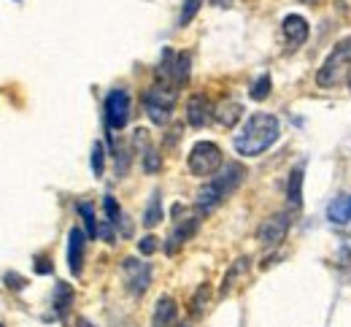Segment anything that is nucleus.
Listing matches in <instances>:
<instances>
[{"label": "nucleus", "instance_id": "obj_12", "mask_svg": "<svg viewBox=\"0 0 351 327\" xmlns=\"http://www.w3.org/2000/svg\"><path fill=\"white\" fill-rule=\"evenodd\" d=\"M249 271H252V260H249V257H238V260L230 265V271L224 274V279H221V289H219L221 298H227L238 284H243L246 276H249Z\"/></svg>", "mask_w": 351, "mask_h": 327}, {"label": "nucleus", "instance_id": "obj_34", "mask_svg": "<svg viewBox=\"0 0 351 327\" xmlns=\"http://www.w3.org/2000/svg\"><path fill=\"white\" fill-rule=\"evenodd\" d=\"M300 3H308V5H313V3H322V0H300Z\"/></svg>", "mask_w": 351, "mask_h": 327}, {"label": "nucleus", "instance_id": "obj_16", "mask_svg": "<svg viewBox=\"0 0 351 327\" xmlns=\"http://www.w3.org/2000/svg\"><path fill=\"white\" fill-rule=\"evenodd\" d=\"M287 200H289V208L300 211L303 208V165L295 168L289 173V184H287Z\"/></svg>", "mask_w": 351, "mask_h": 327}, {"label": "nucleus", "instance_id": "obj_6", "mask_svg": "<svg viewBox=\"0 0 351 327\" xmlns=\"http://www.w3.org/2000/svg\"><path fill=\"white\" fill-rule=\"evenodd\" d=\"M130 122V95L128 90H111L106 95V125L108 130H122Z\"/></svg>", "mask_w": 351, "mask_h": 327}, {"label": "nucleus", "instance_id": "obj_5", "mask_svg": "<svg viewBox=\"0 0 351 327\" xmlns=\"http://www.w3.org/2000/svg\"><path fill=\"white\" fill-rule=\"evenodd\" d=\"M221 149L214 143V141H197L189 152V173L197 176V179H206V176H214L221 168Z\"/></svg>", "mask_w": 351, "mask_h": 327}, {"label": "nucleus", "instance_id": "obj_25", "mask_svg": "<svg viewBox=\"0 0 351 327\" xmlns=\"http://www.w3.org/2000/svg\"><path fill=\"white\" fill-rule=\"evenodd\" d=\"M103 171H106V149H103L100 141H95V146H92V173L100 179Z\"/></svg>", "mask_w": 351, "mask_h": 327}, {"label": "nucleus", "instance_id": "obj_23", "mask_svg": "<svg viewBox=\"0 0 351 327\" xmlns=\"http://www.w3.org/2000/svg\"><path fill=\"white\" fill-rule=\"evenodd\" d=\"M103 211H106V222H111V225H119L122 222V211H119V203H117L114 195H106L103 197Z\"/></svg>", "mask_w": 351, "mask_h": 327}, {"label": "nucleus", "instance_id": "obj_14", "mask_svg": "<svg viewBox=\"0 0 351 327\" xmlns=\"http://www.w3.org/2000/svg\"><path fill=\"white\" fill-rule=\"evenodd\" d=\"M176 317H178V306L171 295H162L154 306V317L152 325L154 327H176Z\"/></svg>", "mask_w": 351, "mask_h": 327}, {"label": "nucleus", "instance_id": "obj_10", "mask_svg": "<svg viewBox=\"0 0 351 327\" xmlns=\"http://www.w3.org/2000/svg\"><path fill=\"white\" fill-rule=\"evenodd\" d=\"M214 119V106L206 95H192L186 100V122L192 128H206Z\"/></svg>", "mask_w": 351, "mask_h": 327}, {"label": "nucleus", "instance_id": "obj_26", "mask_svg": "<svg viewBox=\"0 0 351 327\" xmlns=\"http://www.w3.org/2000/svg\"><path fill=\"white\" fill-rule=\"evenodd\" d=\"M267 95H270V76H267V73H263V76H260V79L252 84L249 97H252V100H257V103H263Z\"/></svg>", "mask_w": 351, "mask_h": 327}, {"label": "nucleus", "instance_id": "obj_4", "mask_svg": "<svg viewBox=\"0 0 351 327\" xmlns=\"http://www.w3.org/2000/svg\"><path fill=\"white\" fill-rule=\"evenodd\" d=\"M351 68V38L341 41L338 47L330 51V57L324 60V65L316 71V84L319 87H335L343 79V71L349 73Z\"/></svg>", "mask_w": 351, "mask_h": 327}, {"label": "nucleus", "instance_id": "obj_29", "mask_svg": "<svg viewBox=\"0 0 351 327\" xmlns=\"http://www.w3.org/2000/svg\"><path fill=\"white\" fill-rule=\"evenodd\" d=\"M132 143H135V149L141 152V154H146L152 146H149V136H146V130L143 128H138L135 130V136H132Z\"/></svg>", "mask_w": 351, "mask_h": 327}, {"label": "nucleus", "instance_id": "obj_18", "mask_svg": "<svg viewBox=\"0 0 351 327\" xmlns=\"http://www.w3.org/2000/svg\"><path fill=\"white\" fill-rule=\"evenodd\" d=\"M71 306H73V287L60 281L54 287V311H57V317H65Z\"/></svg>", "mask_w": 351, "mask_h": 327}, {"label": "nucleus", "instance_id": "obj_15", "mask_svg": "<svg viewBox=\"0 0 351 327\" xmlns=\"http://www.w3.org/2000/svg\"><path fill=\"white\" fill-rule=\"evenodd\" d=\"M214 117H217V122H219L221 128L232 130V128L238 125V119L243 117V106H241L238 100H224V103H219V106H217Z\"/></svg>", "mask_w": 351, "mask_h": 327}, {"label": "nucleus", "instance_id": "obj_1", "mask_svg": "<svg viewBox=\"0 0 351 327\" xmlns=\"http://www.w3.org/2000/svg\"><path fill=\"white\" fill-rule=\"evenodd\" d=\"M281 133V125L273 114L257 111L246 119V125L241 128V133H235V152L243 157H260L263 152H267Z\"/></svg>", "mask_w": 351, "mask_h": 327}, {"label": "nucleus", "instance_id": "obj_30", "mask_svg": "<svg viewBox=\"0 0 351 327\" xmlns=\"http://www.w3.org/2000/svg\"><path fill=\"white\" fill-rule=\"evenodd\" d=\"M36 271H38V274H51V265H49L46 257H38V260H36Z\"/></svg>", "mask_w": 351, "mask_h": 327}, {"label": "nucleus", "instance_id": "obj_33", "mask_svg": "<svg viewBox=\"0 0 351 327\" xmlns=\"http://www.w3.org/2000/svg\"><path fill=\"white\" fill-rule=\"evenodd\" d=\"M79 327H95L92 322H87V319H79Z\"/></svg>", "mask_w": 351, "mask_h": 327}, {"label": "nucleus", "instance_id": "obj_2", "mask_svg": "<svg viewBox=\"0 0 351 327\" xmlns=\"http://www.w3.org/2000/svg\"><path fill=\"white\" fill-rule=\"evenodd\" d=\"M243 176H246V168H243L241 162H227V165H221L219 171L208 179V184H203L200 192H197V211H200V214L214 211L224 197H230L235 189L241 187Z\"/></svg>", "mask_w": 351, "mask_h": 327}, {"label": "nucleus", "instance_id": "obj_9", "mask_svg": "<svg viewBox=\"0 0 351 327\" xmlns=\"http://www.w3.org/2000/svg\"><path fill=\"white\" fill-rule=\"evenodd\" d=\"M197 228H200V214H189V217H184V219H176L173 233L168 235V243H165V252H168V254H176L192 235L197 233Z\"/></svg>", "mask_w": 351, "mask_h": 327}, {"label": "nucleus", "instance_id": "obj_11", "mask_svg": "<svg viewBox=\"0 0 351 327\" xmlns=\"http://www.w3.org/2000/svg\"><path fill=\"white\" fill-rule=\"evenodd\" d=\"M84 233L79 228H73L68 233V268L73 276H82V268H84Z\"/></svg>", "mask_w": 351, "mask_h": 327}, {"label": "nucleus", "instance_id": "obj_28", "mask_svg": "<svg viewBox=\"0 0 351 327\" xmlns=\"http://www.w3.org/2000/svg\"><path fill=\"white\" fill-rule=\"evenodd\" d=\"M160 249V241L154 238V235H143L141 238V243H138V252L143 254V257H149V254H154Z\"/></svg>", "mask_w": 351, "mask_h": 327}, {"label": "nucleus", "instance_id": "obj_27", "mask_svg": "<svg viewBox=\"0 0 351 327\" xmlns=\"http://www.w3.org/2000/svg\"><path fill=\"white\" fill-rule=\"evenodd\" d=\"M143 157V171L146 173H157L160 168H162V160H160V154L154 152V149H149L146 154H141Z\"/></svg>", "mask_w": 351, "mask_h": 327}, {"label": "nucleus", "instance_id": "obj_8", "mask_svg": "<svg viewBox=\"0 0 351 327\" xmlns=\"http://www.w3.org/2000/svg\"><path fill=\"white\" fill-rule=\"evenodd\" d=\"M122 276H125V284L132 295H143L152 284V265L141 263L135 257H125L122 260Z\"/></svg>", "mask_w": 351, "mask_h": 327}, {"label": "nucleus", "instance_id": "obj_22", "mask_svg": "<svg viewBox=\"0 0 351 327\" xmlns=\"http://www.w3.org/2000/svg\"><path fill=\"white\" fill-rule=\"evenodd\" d=\"M208 300H211V287H208V284H200L197 292H195V298H192V314L200 317V314L206 311Z\"/></svg>", "mask_w": 351, "mask_h": 327}, {"label": "nucleus", "instance_id": "obj_19", "mask_svg": "<svg viewBox=\"0 0 351 327\" xmlns=\"http://www.w3.org/2000/svg\"><path fill=\"white\" fill-rule=\"evenodd\" d=\"M162 219V200H160V192H152V200L143 211V225L146 228H157Z\"/></svg>", "mask_w": 351, "mask_h": 327}, {"label": "nucleus", "instance_id": "obj_35", "mask_svg": "<svg viewBox=\"0 0 351 327\" xmlns=\"http://www.w3.org/2000/svg\"><path fill=\"white\" fill-rule=\"evenodd\" d=\"M346 82H349V90H351V68H349V73H346Z\"/></svg>", "mask_w": 351, "mask_h": 327}, {"label": "nucleus", "instance_id": "obj_31", "mask_svg": "<svg viewBox=\"0 0 351 327\" xmlns=\"http://www.w3.org/2000/svg\"><path fill=\"white\" fill-rule=\"evenodd\" d=\"M5 281H14V284H11L14 289H22V287H25V279H22V276H16V274H8Z\"/></svg>", "mask_w": 351, "mask_h": 327}, {"label": "nucleus", "instance_id": "obj_13", "mask_svg": "<svg viewBox=\"0 0 351 327\" xmlns=\"http://www.w3.org/2000/svg\"><path fill=\"white\" fill-rule=\"evenodd\" d=\"M284 36H287V41H289L292 49L303 47L308 41V22L300 14H289L284 19Z\"/></svg>", "mask_w": 351, "mask_h": 327}, {"label": "nucleus", "instance_id": "obj_36", "mask_svg": "<svg viewBox=\"0 0 351 327\" xmlns=\"http://www.w3.org/2000/svg\"><path fill=\"white\" fill-rule=\"evenodd\" d=\"M181 327H186V325H181Z\"/></svg>", "mask_w": 351, "mask_h": 327}, {"label": "nucleus", "instance_id": "obj_32", "mask_svg": "<svg viewBox=\"0 0 351 327\" xmlns=\"http://www.w3.org/2000/svg\"><path fill=\"white\" fill-rule=\"evenodd\" d=\"M211 3H214V5H219V8H227L232 0H211Z\"/></svg>", "mask_w": 351, "mask_h": 327}, {"label": "nucleus", "instance_id": "obj_3", "mask_svg": "<svg viewBox=\"0 0 351 327\" xmlns=\"http://www.w3.org/2000/svg\"><path fill=\"white\" fill-rule=\"evenodd\" d=\"M176 95L178 90L171 84H154L149 93L143 95V108H146V117L154 122V125H168L171 122V111L176 106Z\"/></svg>", "mask_w": 351, "mask_h": 327}, {"label": "nucleus", "instance_id": "obj_7", "mask_svg": "<svg viewBox=\"0 0 351 327\" xmlns=\"http://www.w3.org/2000/svg\"><path fill=\"white\" fill-rule=\"evenodd\" d=\"M289 225H292L289 211L273 214V217H267L263 225H260V230H257V241L263 243L265 249H273V246H278V243L287 238V233H289Z\"/></svg>", "mask_w": 351, "mask_h": 327}, {"label": "nucleus", "instance_id": "obj_20", "mask_svg": "<svg viewBox=\"0 0 351 327\" xmlns=\"http://www.w3.org/2000/svg\"><path fill=\"white\" fill-rule=\"evenodd\" d=\"M186 79H189V54H186V51H178V54H176V68H173L176 87H184Z\"/></svg>", "mask_w": 351, "mask_h": 327}, {"label": "nucleus", "instance_id": "obj_24", "mask_svg": "<svg viewBox=\"0 0 351 327\" xmlns=\"http://www.w3.org/2000/svg\"><path fill=\"white\" fill-rule=\"evenodd\" d=\"M200 5H203V0H184V5H181V14H178V25H181V27H186V25H189V22L197 16Z\"/></svg>", "mask_w": 351, "mask_h": 327}, {"label": "nucleus", "instance_id": "obj_21", "mask_svg": "<svg viewBox=\"0 0 351 327\" xmlns=\"http://www.w3.org/2000/svg\"><path fill=\"white\" fill-rule=\"evenodd\" d=\"M79 214H82V219H84V228H87V235L89 238H97V219H95V206L92 203H79Z\"/></svg>", "mask_w": 351, "mask_h": 327}, {"label": "nucleus", "instance_id": "obj_17", "mask_svg": "<svg viewBox=\"0 0 351 327\" xmlns=\"http://www.w3.org/2000/svg\"><path fill=\"white\" fill-rule=\"evenodd\" d=\"M327 219H330L332 225H346V222H351V197H338V200H332L330 208H327Z\"/></svg>", "mask_w": 351, "mask_h": 327}, {"label": "nucleus", "instance_id": "obj_37", "mask_svg": "<svg viewBox=\"0 0 351 327\" xmlns=\"http://www.w3.org/2000/svg\"><path fill=\"white\" fill-rule=\"evenodd\" d=\"M0 327H3V325H0Z\"/></svg>", "mask_w": 351, "mask_h": 327}]
</instances>
